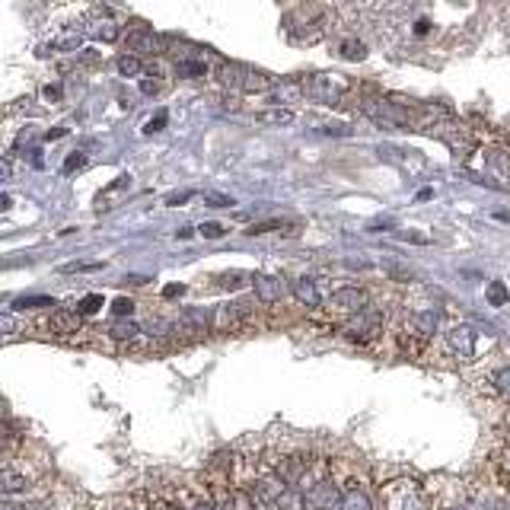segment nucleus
<instances>
[{
  "instance_id": "43",
  "label": "nucleus",
  "mask_w": 510,
  "mask_h": 510,
  "mask_svg": "<svg viewBox=\"0 0 510 510\" xmlns=\"http://www.w3.org/2000/svg\"><path fill=\"white\" fill-rule=\"evenodd\" d=\"M192 510H220V504L217 501H198Z\"/></svg>"
},
{
  "instance_id": "2",
  "label": "nucleus",
  "mask_w": 510,
  "mask_h": 510,
  "mask_svg": "<svg viewBox=\"0 0 510 510\" xmlns=\"http://www.w3.org/2000/svg\"><path fill=\"white\" fill-rule=\"evenodd\" d=\"M217 77L240 93H268L275 86V80L268 74H262V70L246 68V64H226V61L217 68Z\"/></svg>"
},
{
  "instance_id": "5",
  "label": "nucleus",
  "mask_w": 510,
  "mask_h": 510,
  "mask_svg": "<svg viewBox=\"0 0 510 510\" xmlns=\"http://www.w3.org/2000/svg\"><path fill=\"white\" fill-rule=\"evenodd\" d=\"M125 45H128V52L137 54V58H153V54H163L166 52V42L153 29H147V26H137V29L128 32V36H125Z\"/></svg>"
},
{
  "instance_id": "28",
  "label": "nucleus",
  "mask_w": 510,
  "mask_h": 510,
  "mask_svg": "<svg viewBox=\"0 0 510 510\" xmlns=\"http://www.w3.org/2000/svg\"><path fill=\"white\" fill-rule=\"evenodd\" d=\"M246 281H255V278H249L246 271H224L217 284H220V287H226V291H236V287H242Z\"/></svg>"
},
{
  "instance_id": "21",
  "label": "nucleus",
  "mask_w": 510,
  "mask_h": 510,
  "mask_svg": "<svg viewBox=\"0 0 510 510\" xmlns=\"http://www.w3.org/2000/svg\"><path fill=\"white\" fill-rule=\"evenodd\" d=\"M217 504H220V510H252L255 507V501L246 497L242 491H224Z\"/></svg>"
},
{
  "instance_id": "47",
  "label": "nucleus",
  "mask_w": 510,
  "mask_h": 510,
  "mask_svg": "<svg viewBox=\"0 0 510 510\" xmlns=\"http://www.w3.org/2000/svg\"><path fill=\"white\" fill-rule=\"evenodd\" d=\"M431 29V23L428 20H418V26H415V36H424V32Z\"/></svg>"
},
{
  "instance_id": "8",
  "label": "nucleus",
  "mask_w": 510,
  "mask_h": 510,
  "mask_svg": "<svg viewBox=\"0 0 510 510\" xmlns=\"http://www.w3.org/2000/svg\"><path fill=\"white\" fill-rule=\"evenodd\" d=\"M246 313H249V303H220V307H214V332L242 329Z\"/></svg>"
},
{
  "instance_id": "29",
  "label": "nucleus",
  "mask_w": 510,
  "mask_h": 510,
  "mask_svg": "<svg viewBox=\"0 0 510 510\" xmlns=\"http://www.w3.org/2000/svg\"><path fill=\"white\" fill-rule=\"evenodd\" d=\"M109 332H112L115 338H125V341H131V338L141 335V329H137L134 323H112V329Z\"/></svg>"
},
{
  "instance_id": "1",
  "label": "nucleus",
  "mask_w": 510,
  "mask_h": 510,
  "mask_svg": "<svg viewBox=\"0 0 510 510\" xmlns=\"http://www.w3.org/2000/svg\"><path fill=\"white\" fill-rule=\"evenodd\" d=\"M300 90L307 93L309 99H316V102L338 105L348 93L354 90V86H351V80L341 77V74H313V77H307V80L300 83Z\"/></svg>"
},
{
  "instance_id": "34",
  "label": "nucleus",
  "mask_w": 510,
  "mask_h": 510,
  "mask_svg": "<svg viewBox=\"0 0 510 510\" xmlns=\"http://www.w3.org/2000/svg\"><path fill=\"white\" fill-rule=\"evenodd\" d=\"M491 382H495V389L501 392V396L510 399V367H501V370H497L495 380H491Z\"/></svg>"
},
{
  "instance_id": "33",
  "label": "nucleus",
  "mask_w": 510,
  "mask_h": 510,
  "mask_svg": "<svg viewBox=\"0 0 510 510\" xmlns=\"http://www.w3.org/2000/svg\"><path fill=\"white\" fill-rule=\"evenodd\" d=\"M125 188H131V176H118V179H115L112 185H109L102 195H99V204H102L109 195H118V192H125Z\"/></svg>"
},
{
  "instance_id": "23",
  "label": "nucleus",
  "mask_w": 510,
  "mask_h": 510,
  "mask_svg": "<svg viewBox=\"0 0 510 510\" xmlns=\"http://www.w3.org/2000/svg\"><path fill=\"white\" fill-rule=\"evenodd\" d=\"M115 68H118L121 77H141L144 74V58H137V54H121V58L115 61Z\"/></svg>"
},
{
  "instance_id": "4",
  "label": "nucleus",
  "mask_w": 510,
  "mask_h": 510,
  "mask_svg": "<svg viewBox=\"0 0 510 510\" xmlns=\"http://www.w3.org/2000/svg\"><path fill=\"white\" fill-rule=\"evenodd\" d=\"M434 134L440 137V141L447 144V147H450V150L456 153L459 160H465L469 153L475 150V137H472V131H469L465 125H456V121H447V125L437 128Z\"/></svg>"
},
{
  "instance_id": "18",
  "label": "nucleus",
  "mask_w": 510,
  "mask_h": 510,
  "mask_svg": "<svg viewBox=\"0 0 510 510\" xmlns=\"http://www.w3.org/2000/svg\"><path fill=\"white\" fill-rule=\"evenodd\" d=\"M271 230H278V233H287V236H297L300 233V224H291V220H255L252 226H249V236H258V233H271Z\"/></svg>"
},
{
  "instance_id": "3",
  "label": "nucleus",
  "mask_w": 510,
  "mask_h": 510,
  "mask_svg": "<svg viewBox=\"0 0 510 510\" xmlns=\"http://www.w3.org/2000/svg\"><path fill=\"white\" fill-rule=\"evenodd\" d=\"M291 491V485H287L284 479H281L278 472H271V475H262V479H255L252 481V501L258 504V507H268V510H278L281 497Z\"/></svg>"
},
{
  "instance_id": "12",
  "label": "nucleus",
  "mask_w": 510,
  "mask_h": 510,
  "mask_svg": "<svg viewBox=\"0 0 510 510\" xmlns=\"http://www.w3.org/2000/svg\"><path fill=\"white\" fill-rule=\"evenodd\" d=\"M179 329L188 332V335H204V332L214 329V313L204 307H188L182 309L179 316Z\"/></svg>"
},
{
  "instance_id": "25",
  "label": "nucleus",
  "mask_w": 510,
  "mask_h": 510,
  "mask_svg": "<svg viewBox=\"0 0 510 510\" xmlns=\"http://www.w3.org/2000/svg\"><path fill=\"white\" fill-rule=\"evenodd\" d=\"M80 38H83V32L74 26L70 32H64V36L54 38V42H52V52H54V48H61V52H77V48H80Z\"/></svg>"
},
{
  "instance_id": "36",
  "label": "nucleus",
  "mask_w": 510,
  "mask_h": 510,
  "mask_svg": "<svg viewBox=\"0 0 510 510\" xmlns=\"http://www.w3.org/2000/svg\"><path fill=\"white\" fill-rule=\"evenodd\" d=\"M195 198V192L192 188H182V192H173V195H166V208H179V204H185V201H192Z\"/></svg>"
},
{
  "instance_id": "45",
  "label": "nucleus",
  "mask_w": 510,
  "mask_h": 510,
  "mask_svg": "<svg viewBox=\"0 0 510 510\" xmlns=\"http://www.w3.org/2000/svg\"><path fill=\"white\" fill-rule=\"evenodd\" d=\"M153 510H182L179 504H173V501H157L153 504Z\"/></svg>"
},
{
  "instance_id": "11",
  "label": "nucleus",
  "mask_w": 510,
  "mask_h": 510,
  "mask_svg": "<svg viewBox=\"0 0 510 510\" xmlns=\"http://www.w3.org/2000/svg\"><path fill=\"white\" fill-rule=\"evenodd\" d=\"M447 348L453 351L456 360H472L475 357V332L469 325H453L447 332Z\"/></svg>"
},
{
  "instance_id": "41",
  "label": "nucleus",
  "mask_w": 510,
  "mask_h": 510,
  "mask_svg": "<svg viewBox=\"0 0 510 510\" xmlns=\"http://www.w3.org/2000/svg\"><path fill=\"white\" fill-rule=\"evenodd\" d=\"M160 83L157 80H141V93H147V96H157Z\"/></svg>"
},
{
  "instance_id": "35",
  "label": "nucleus",
  "mask_w": 510,
  "mask_h": 510,
  "mask_svg": "<svg viewBox=\"0 0 510 510\" xmlns=\"http://www.w3.org/2000/svg\"><path fill=\"white\" fill-rule=\"evenodd\" d=\"M204 204H210V208H233V198L230 195H220V192H204Z\"/></svg>"
},
{
  "instance_id": "9",
  "label": "nucleus",
  "mask_w": 510,
  "mask_h": 510,
  "mask_svg": "<svg viewBox=\"0 0 510 510\" xmlns=\"http://www.w3.org/2000/svg\"><path fill=\"white\" fill-rule=\"evenodd\" d=\"M329 303L335 309H341V313L357 316V313H364V309L370 307V297H367V291H364V287H338V291L332 293Z\"/></svg>"
},
{
  "instance_id": "27",
  "label": "nucleus",
  "mask_w": 510,
  "mask_h": 510,
  "mask_svg": "<svg viewBox=\"0 0 510 510\" xmlns=\"http://www.w3.org/2000/svg\"><path fill=\"white\" fill-rule=\"evenodd\" d=\"M99 309H102V293H86L83 300H77L74 313H80V316H93V313H99Z\"/></svg>"
},
{
  "instance_id": "51",
  "label": "nucleus",
  "mask_w": 510,
  "mask_h": 510,
  "mask_svg": "<svg viewBox=\"0 0 510 510\" xmlns=\"http://www.w3.org/2000/svg\"><path fill=\"white\" fill-rule=\"evenodd\" d=\"M447 510H453V507H447Z\"/></svg>"
},
{
  "instance_id": "49",
  "label": "nucleus",
  "mask_w": 510,
  "mask_h": 510,
  "mask_svg": "<svg viewBox=\"0 0 510 510\" xmlns=\"http://www.w3.org/2000/svg\"><path fill=\"white\" fill-rule=\"evenodd\" d=\"M0 176H3V179H10V160H3V163H0Z\"/></svg>"
},
{
  "instance_id": "22",
  "label": "nucleus",
  "mask_w": 510,
  "mask_h": 510,
  "mask_svg": "<svg viewBox=\"0 0 510 510\" xmlns=\"http://www.w3.org/2000/svg\"><path fill=\"white\" fill-rule=\"evenodd\" d=\"M255 118L262 121V125H291V121H293V109L278 105V109H265V112H258Z\"/></svg>"
},
{
  "instance_id": "20",
  "label": "nucleus",
  "mask_w": 510,
  "mask_h": 510,
  "mask_svg": "<svg viewBox=\"0 0 510 510\" xmlns=\"http://www.w3.org/2000/svg\"><path fill=\"white\" fill-rule=\"evenodd\" d=\"M0 485H3L7 495H16V491H26V488H29V479L16 472L13 465H3V472H0Z\"/></svg>"
},
{
  "instance_id": "40",
  "label": "nucleus",
  "mask_w": 510,
  "mask_h": 510,
  "mask_svg": "<svg viewBox=\"0 0 510 510\" xmlns=\"http://www.w3.org/2000/svg\"><path fill=\"white\" fill-rule=\"evenodd\" d=\"M179 293H185V284H166L163 287V297L169 300V297H179Z\"/></svg>"
},
{
  "instance_id": "14",
  "label": "nucleus",
  "mask_w": 510,
  "mask_h": 510,
  "mask_svg": "<svg viewBox=\"0 0 510 510\" xmlns=\"http://www.w3.org/2000/svg\"><path fill=\"white\" fill-rule=\"evenodd\" d=\"M86 32L96 38H102V42H115V38L121 36V29L115 26V20L109 16V10H96L90 20V26H86Z\"/></svg>"
},
{
  "instance_id": "26",
  "label": "nucleus",
  "mask_w": 510,
  "mask_h": 510,
  "mask_svg": "<svg viewBox=\"0 0 510 510\" xmlns=\"http://www.w3.org/2000/svg\"><path fill=\"white\" fill-rule=\"evenodd\" d=\"M52 307H58L52 297H20L13 303V309H20V313H26V309H52Z\"/></svg>"
},
{
  "instance_id": "32",
  "label": "nucleus",
  "mask_w": 510,
  "mask_h": 510,
  "mask_svg": "<svg viewBox=\"0 0 510 510\" xmlns=\"http://www.w3.org/2000/svg\"><path fill=\"white\" fill-rule=\"evenodd\" d=\"M105 262H70V265H64V275H83V271H99Z\"/></svg>"
},
{
  "instance_id": "46",
  "label": "nucleus",
  "mask_w": 510,
  "mask_h": 510,
  "mask_svg": "<svg viewBox=\"0 0 510 510\" xmlns=\"http://www.w3.org/2000/svg\"><path fill=\"white\" fill-rule=\"evenodd\" d=\"M64 134H68V128H54V131H48L45 137L48 141H58V137H64Z\"/></svg>"
},
{
  "instance_id": "44",
  "label": "nucleus",
  "mask_w": 510,
  "mask_h": 510,
  "mask_svg": "<svg viewBox=\"0 0 510 510\" xmlns=\"http://www.w3.org/2000/svg\"><path fill=\"white\" fill-rule=\"evenodd\" d=\"M125 281H128V284H134V287H144V284H147V281H150V278H144V275H128Z\"/></svg>"
},
{
  "instance_id": "10",
  "label": "nucleus",
  "mask_w": 510,
  "mask_h": 510,
  "mask_svg": "<svg viewBox=\"0 0 510 510\" xmlns=\"http://www.w3.org/2000/svg\"><path fill=\"white\" fill-rule=\"evenodd\" d=\"M386 507L389 510H421V495L412 481H396L386 488Z\"/></svg>"
},
{
  "instance_id": "7",
  "label": "nucleus",
  "mask_w": 510,
  "mask_h": 510,
  "mask_svg": "<svg viewBox=\"0 0 510 510\" xmlns=\"http://www.w3.org/2000/svg\"><path fill=\"white\" fill-rule=\"evenodd\" d=\"M380 325H382V313L376 307H367L364 313H357V316H351L345 323V335L348 338H357V341H367V338H373L376 332H380Z\"/></svg>"
},
{
  "instance_id": "16",
  "label": "nucleus",
  "mask_w": 510,
  "mask_h": 510,
  "mask_svg": "<svg viewBox=\"0 0 510 510\" xmlns=\"http://www.w3.org/2000/svg\"><path fill=\"white\" fill-rule=\"evenodd\" d=\"M338 510H373V504H370L367 491L357 485H348L341 488V501H338Z\"/></svg>"
},
{
  "instance_id": "31",
  "label": "nucleus",
  "mask_w": 510,
  "mask_h": 510,
  "mask_svg": "<svg viewBox=\"0 0 510 510\" xmlns=\"http://www.w3.org/2000/svg\"><path fill=\"white\" fill-rule=\"evenodd\" d=\"M166 121H169V112H166V109H160V112L153 115L147 125H144V134H157V131H163Z\"/></svg>"
},
{
  "instance_id": "38",
  "label": "nucleus",
  "mask_w": 510,
  "mask_h": 510,
  "mask_svg": "<svg viewBox=\"0 0 510 510\" xmlns=\"http://www.w3.org/2000/svg\"><path fill=\"white\" fill-rule=\"evenodd\" d=\"M392 226H396V220H392V217H373L367 224V230L370 233H382V230H392Z\"/></svg>"
},
{
  "instance_id": "39",
  "label": "nucleus",
  "mask_w": 510,
  "mask_h": 510,
  "mask_svg": "<svg viewBox=\"0 0 510 510\" xmlns=\"http://www.w3.org/2000/svg\"><path fill=\"white\" fill-rule=\"evenodd\" d=\"M112 309H115V316H128L131 309H134V300H128V297H118Z\"/></svg>"
},
{
  "instance_id": "30",
  "label": "nucleus",
  "mask_w": 510,
  "mask_h": 510,
  "mask_svg": "<svg viewBox=\"0 0 510 510\" xmlns=\"http://www.w3.org/2000/svg\"><path fill=\"white\" fill-rule=\"evenodd\" d=\"M198 233H201L204 240H220V236L226 233V226H224V224H217V220H208V224L198 226Z\"/></svg>"
},
{
  "instance_id": "42",
  "label": "nucleus",
  "mask_w": 510,
  "mask_h": 510,
  "mask_svg": "<svg viewBox=\"0 0 510 510\" xmlns=\"http://www.w3.org/2000/svg\"><path fill=\"white\" fill-rule=\"evenodd\" d=\"M42 93H45L48 102H61V86H45Z\"/></svg>"
},
{
  "instance_id": "48",
  "label": "nucleus",
  "mask_w": 510,
  "mask_h": 510,
  "mask_svg": "<svg viewBox=\"0 0 510 510\" xmlns=\"http://www.w3.org/2000/svg\"><path fill=\"white\" fill-rule=\"evenodd\" d=\"M192 233H195V230H192V226H182V230H176V236H179V240H188Z\"/></svg>"
},
{
  "instance_id": "15",
  "label": "nucleus",
  "mask_w": 510,
  "mask_h": 510,
  "mask_svg": "<svg viewBox=\"0 0 510 510\" xmlns=\"http://www.w3.org/2000/svg\"><path fill=\"white\" fill-rule=\"evenodd\" d=\"M80 313H68V309H58L48 319V332H54V335H74V332H80Z\"/></svg>"
},
{
  "instance_id": "13",
  "label": "nucleus",
  "mask_w": 510,
  "mask_h": 510,
  "mask_svg": "<svg viewBox=\"0 0 510 510\" xmlns=\"http://www.w3.org/2000/svg\"><path fill=\"white\" fill-rule=\"evenodd\" d=\"M255 297L262 303H281V297H284V284H281V278H275V275H255Z\"/></svg>"
},
{
  "instance_id": "17",
  "label": "nucleus",
  "mask_w": 510,
  "mask_h": 510,
  "mask_svg": "<svg viewBox=\"0 0 510 510\" xmlns=\"http://www.w3.org/2000/svg\"><path fill=\"white\" fill-rule=\"evenodd\" d=\"M291 291H293V297H297L303 307H319V303H323V293H319L316 281H309V278L291 281Z\"/></svg>"
},
{
  "instance_id": "50",
  "label": "nucleus",
  "mask_w": 510,
  "mask_h": 510,
  "mask_svg": "<svg viewBox=\"0 0 510 510\" xmlns=\"http://www.w3.org/2000/svg\"><path fill=\"white\" fill-rule=\"evenodd\" d=\"M507 463H510V450H507Z\"/></svg>"
},
{
  "instance_id": "24",
  "label": "nucleus",
  "mask_w": 510,
  "mask_h": 510,
  "mask_svg": "<svg viewBox=\"0 0 510 510\" xmlns=\"http://www.w3.org/2000/svg\"><path fill=\"white\" fill-rule=\"evenodd\" d=\"M485 297H488V303H491V307H507V303H510V291H507V284H504V281H491V284H488V291H485Z\"/></svg>"
},
{
  "instance_id": "19",
  "label": "nucleus",
  "mask_w": 510,
  "mask_h": 510,
  "mask_svg": "<svg viewBox=\"0 0 510 510\" xmlns=\"http://www.w3.org/2000/svg\"><path fill=\"white\" fill-rule=\"evenodd\" d=\"M335 52H338V58H345V61H364L367 58V45H364L360 38H354V36L338 38Z\"/></svg>"
},
{
  "instance_id": "6",
  "label": "nucleus",
  "mask_w": 510,
  "mask_h": 510,
  "mask_svg": "<svg viewBox=\"0 0 510 510\" xmlns=\"http://www.w3.org/2000/svg\"><path fill=\"white\" fill-rule=\"evenodd\" d=\"M303 495H307V504L313 510H332V507H338V501H341V488H338L332 479H313L307 488H303Z\"/></svg>"
},
{
  "instance_id": "37",
  "label": "nucleus",
  "mask_w": 510,
  "mask_h": 510,
  "mask_svg": "<svg viewBox=\"0 0 510 510\" xmlns=\"http://www.w3.org/2000/svg\"><path fill=\"white\" fill-rule=\"evenodd\" d=\"M83 166H86V153H70L68 160H64V173H74V169H83Z\"/></svg>"
}]
</instances>
